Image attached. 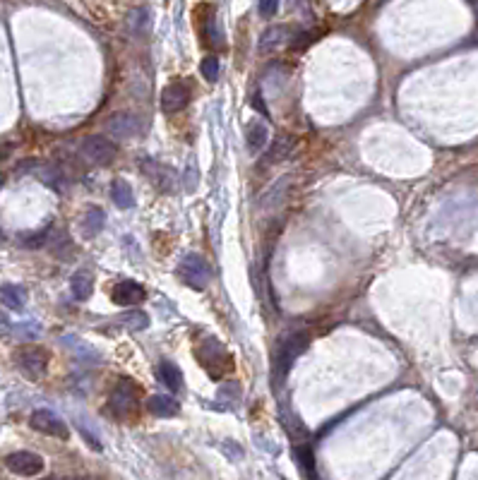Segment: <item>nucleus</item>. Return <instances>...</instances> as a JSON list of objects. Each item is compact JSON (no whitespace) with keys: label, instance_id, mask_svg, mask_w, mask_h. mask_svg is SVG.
<instances>
[{"label":"nucleus","instance_id":"obj_1","mask_svg":"<svg viewBox=\"0 0 478 480\" xmlns=\"http://www.w3.org/2000/svg\"><path fill=\"white\" fill-rule=\"evenodd\" d=\"M307 348V334L303 332H293L286 334L277 341L272 353V372H274V382H284V377L289 374V367L293 365L300 353Z\"/></svg>","mask_w":478,"mask_h":480},{"label":"nucleus","instance_id":"obj_2","mask_svg":"<svg viewBox=\"0 0 478 480\" xmlns=\"http://www.w3.org/2000/svg\"><path fill=\"white\" fill-rule=\"evenodd\" d=\"M198 360L214 379L224 377L226 372L233 370V356L228 353L224 344H219L214 337H205L198 346Z\"/></svg>","mask_w":478,"mask_h":480},{"label":"nucleus","instance_id":"obj_3","mask_svg":"<svg viewBox=\"0 0 478 480\" xmlns=\"http://www.w3.org/2000/svg\"><path fill=\"white\" fill-rule=\"evenodd\" d=\"M12 360H15L17 370L24 374V377L29 379H39L41 374L46 372V367H49V351L41 346H19L15 353H12Z\"/></svg>","mask_w":478,"mask_h":480},{"label":"nucleus","instance_id":"obj_4","mask_svg":"<svg viewBox=\"0 0 478 480\" xmlns=\"http://www.w3.org/2000/svg\"><path fill=\"white\" fill-rule=\"evenodd\" d=\"M108 406H111V413L121 420L133 416L137 409V384L133 379L128 377L118 379V384L113 387V392H111L108 397Z\"/></svg>","mask_w":478,"mask_h":480},{"label":"nucleus","instance_id":"obj_5","mask_svg":"<svg viewBox=\"0 0 478 480\" xmlns=\"http://www.w3.org/2000/svg\"><path fill=\"white\" fill-rule=\"evenodd\" d=\"M178 276L185 281L190 288L202 291V288H207V284L212 281V267H209L207 262L200 257V255L190 252V255H185V257L180 260Z\"/></svg>","mask_w":478,"mask_h":480},{"label":"nucleus","instance_id":"obj_6","mask_svg":"<svg viewBox=\"0 0 478 480\" xmlns=\"http://www.w3.org/2000/svg\"><path fill=\"white\" fill-rule=\"evenodd\" d=\"M82 156L87 159L89 163H94V166H111V163L116 161L118 156V147L113 142L108 140V137H101V135H89L84 137L82 142Z\"/></svg>","mask_w":478,"mask_h":480},{"label":"nucleus","instance_id":"obj_7","mask_svg":"<svg viewBox=\"0 0 478 480\" xmlns=\"http://www.w3.org/2000/svg\"><path fill=\"white\" fill-rule=\"evenodd\" d=\"M5 466H8V471H12L15 476L31 478V476H39V473L46 469V461L34 451H15L5 459Z\"/></svg>","mask_w":478,"mask_h":480},{"label":"nucleus","instance_id":"obj_8","mask_svg":"<svg viewBox=\"0 0 478 480\" xmlns=\"http://www.w3.org/2000/svg\"><path fill=\"white\" fill-rule=\"evenodd\" d=\"M190 98H193V87H190V82L176 80L161 91V108L166 111V113H178V111L188 106Z\"/></svg>","mask_w":478,"mask_h":480},{"label":"nucleus","instance_id":"obj_9","mask_svg":"<svg viewBox=\"0 0 478 480\" xmlns=\"http://www.w3.org/2000/svg\"><path fill=\"white\" fill-rule=\"evenodd\" d=\"M29 425L34 427L36 432H44V435H51V437L68 439V435H70L68 425H65L54 411H46V409H39V411L31 413Z\"/></svg>","mask_w":478,"mask_h":480},{"label":"nucleus","instance_id":"obj_10","mask_svg":"<svg viewBox=\"0 0 478 480\" xmlns=\"http://www.w3.org/2000/svg\"><path fill=\"white\" fill-rule=\"evenodd\" d=\"M106 133L118 137V140H133V137L142 133V123H140V118L133 113H116L108 118Z\"/></svg>","mask_w":478,"mask_h":480},{"label":"nucleus","instance_id":"obj_11","mask_svg":"<svg viewBox=\"0 0 478 480\" xmlns=\"http://www.w3.org/2000/svg\"><path fill=\"white\" fill-rule=\"evenodd\" d=\"M142 173L147 175L149 180L154 183L156 190H161V193H171L173 188V180H176V173L168 166H163V163L154 161V159H142Z\"/></svg>","mask_w":478,"mask_h":480},{"label":"nucleus","instance_id":"obj_12","mask_svg":"<svg viewBox=\"0 0 478 480\" xmlns=\"http://www.w3.org/2000/svg\"><path fill=\"white\" fill-rule=\"evenodd\" d=\"M113 302L116 305H123V307H128V305H137V302H142L147 298V291H145V286L142 284H137V281H121L116 288H113Z\"/></svg>","mask_w":478,"mask_h":480},{"label":"nucleus","instance_id":"obj_13","mask_svg":"<svg viewBox=\"0 0 478 480\" xmlns=\"http://www.w3.org/2000/svg\"><path fill=\"white\" fill-rule=\"evenodd\" d=\"M70 291H73V298L75 300H89L91 293H94V276L87 269H80V272H75V276L70 279Z\"/></svg>","mask_w":478,"mask_h":480},{"label":"nucleus","instance_id":"obj_14","mask_svg":"<svg viewBox=\"0 0 478 480\" xmlns=\"http://www.w3.org/2000/svg\"><path fill=\"white\" fill-rule=\"evenodd\" d=\"M286 41H291L289 27H270L260 36V53H272V51H277Z\"/></svg>","mask_w":478,"mask_h":480},{"label":"nucleus","instance_id":"obj_15","mask_svg":"<svg viewBox=\"0 0 478 480\" xmlns=\"http://www.w3.org/2000/svg\"><path fill=\"white\" fill-rule=\"evenodd\" d=\"M293 149H296V137L293 135H279L274 137L272 147H270V154H267V161L270 163H279L284 159H289L293 154Z\"/></svg>","mask_w":478,"mask_h":480},{"label":"nucleus","instance_id":"obj_16","mask_svg":"<svg viewBox=\"0 0 478 480\" xmlns=\"http://www.w3.org/2000/svg\"><path fill=\"white\" fill-rule=\"evenodd\" d=\"M111 200L118 209H133L135 207V195L133 188L126 178H116L111 183Z\"/></svg>","mask_w":478,"mask_h":480},{"label":"nucleus","instance_id":"obj_17","mask_svg":"<svg viewBox=\"0 0 478 480\" xmlns=\"http://www.w3.org/2000/svg\"><path fill=\"white\" fill-rule=\"evenodd\" d=\"M103 223H106V214H103V209L99 207H89L87 214L82 216L80 221V228H82V235L84 238H94V235L101 233Z\"/></svg>","mask_w":478,"mask_h":480},{"label":"nucleus","instance_id":"obj_18","mask_svg":"<svg viewBox=\"0 0 478 480\" xmlns=\"http://www.w3.org/2000/svg\"><path fill=\"white\" fill-rule=\"evenodd\" d=\"M147 409L156 418H173V416H178L180 406H178V401L171 397H152L147 401Z\"/></svg>","mask_w":478,"mask_h":480},{"label":"nucleus","instance_id":"obj_19","mask_svg":"<svg viewBox=\"0 0 478 480\" xmlns=\"http://www.w3.org/2000/svg\"><path fill=\"white\" fill-rule=\"evenodd\" d=\"M0 300H3V305L10 307V310H22L24 302H27V291H24V286L5 284L0 288Z\"/></svg>","mask_w":478,"mask_h":480},{"label":"nucleus","instance_id":"obj_20","mask_svg":"<svg viewBox=\"0 0 478 480\" xmlns=\"http://www.w3.org/2000/svg\"><path fill=\"white\" fill-rule=\"evenodd\" d=\"M159 377H161V382L168 387L171 392H183V372H180V367L176 365V363H168V360H161V365H159Z\"/></svg>","mask_w":478,"mask_h":480},{"label":"nucleus","instance_id":"obj_21","mask_svg":"<svg viewBox=\"0 0 478 480\" xmlns=\"http://www.w3.org/2000/svg\"><path fill=\"white\" fill-rule=\"evenodd\" d=\"M126 22H128V29H130V34H133V36L147 34V29H149V10L147 8H135L128 15Z\"/></svg>","mask_w":478,"mask_h":480},{"label":"nucleus","instance_id":"obj_22","mask_svg":"<svg viewBox=\"0 0 478 480\" xmlns=\"http://www.w3.org/2000/svg\"><path fill=\"white\" fill-rule=\"evenodd\" d=\"M293 454H296L298 466L303 469L305 476H315V456H312L310 444H296L293 446Z\"/></svg>","mask_w":478,"mask_h":480},{"label":"nucleus","instance_id":"obj_23","mask_svg":"<svg viewBox=\"0 0 478 480\" xmlns=\"http://www.w3.org/2000/svg\"><path fill=\"white\" fill-rule=\"evenodd\" d=\"M267 137H270V130H267V125L253 123L250 128H248V147H250V151H260L262 147H265Z\"/></svg>","mask_w":478,"mask_h":480},{"label":"nucleus","instance_id":"obj_24","mask_svg":"<svg viewBox=\"0 0 478 480\" xmlns=\"http://www.w3.org/2000/svg\"><path fill=\"white\" fill-rule=\"evenodd\" d=\"M39 178H41L46 185L61 190V193H63V190H68V180H65L63 170H58V168H51V166L41 168V170H39Z\"/></svg>","mask_w":478,"mask_h":480},{"label":"nucleus","instance_id":"obj_25","mask_svg":"<svg viewBox=\"0 0 478 480\" xmlns=\"http://www.w3.org/2000/svg\"><path fill=\"white\" fill-rule=\"evenodd\" d=\"M121 325L126 327V330H130V332H142V330H147V327H149V317L142 310H133V312L123 315Z\"/></svg>","mask_w":478,"mask_h":480},{"label":"nucleus","instance_id":"obj_26","mask_svg":"<svg viewBox=\"0 0 478 480\" xmlns=\"http://www.w3.org/2000/svg\"><path fill=\"white\" fill-rule=\"evenodd\" d=\"M46 245L54 250V255H63V250H70V238L65 231H58V233H49V240H46Z\"/></svg>","mask_w":478,"mask_h":480},{"label":"nucleus","instance_id":"obj_27","mask_svg":"<svg viewBox=\"0 0 478 480\" xmlns=\"http://www.w3.org/2000/svg\"><path fill=\"white\" fill-rule=\"evenodd\" d=\"M200 70H202V75H205L207 82H214L219 77V61L214 56H209V58H205V61H202Z\"/></svg>","mask_w":478,"mask_h":480},{"label":"nucleus","instance_id":"obj_28","mask_svg":"<svg viewBox=\"0 0 478 480\" xmlns=\"http://www.w3.org/2000/svg\"><path fill=\"white\" fill-rule=\"evenodd\" d=\"M75 420H77V427H80V430H82V435H84V439H87V442H89L91 449H101V439L91 435V430H89V425H91V423H87V420L80 418V416H77Z\"/></svg>","mask_w":478,"mask_h":480},{"label":"nucleus","instance_id":"obj_29","mask_svg":"<svg viewBox=\"0 0 478 480\" xmlns=\"http://www.w3.org/2000/svg\"><path fill=\"white\" fill-rule=\"evenodd\" d=\"M46 240H49V228H46V231L31 233L29 238H24V240H22V245H24V247H41V245H46Z\"/></svg>","mask_w":478,"mask_h":480},{"label":"nucleus","instance_id":"obj_30","mask_svg":"<svg viewBox=\"0 0 478 480\" xmlns=\"http://www.w3.org/2000/svg\"><path fill=\"white\" fill-rule=\"evenodd\" d=\"M260 15L265 19H272L279 12V0H260Z\"/></svg>","mask_w":478,"mask_h":480},{"label":"nucleus","instance_id":"obj_31","mask_svg":"<svg viewBox=\"0 0 478 480\" xmlns=\"http://www.w3.org/2000/svg\"><path fill=\"white\" fill-rule=\"evenodd\" d=\"M224 451H226V456H231V459H233V456H235V459H243V449H240V446L235 444V442H233V449H231V446H228V442H224Z\"/></svg>","mask_w":478,"mask_h":480},{"label":"nucleus","instance_id":"obj_32","mask_svg":"<svg viewBox=\"0 0 478 480\" xmlns=\"http://www.w3.org/2000/svg\"><path fill=\"white\" fill-rule=\"evenodd\" d=\"M250 103H253V106H255V108H258V111H260V113H262V116H267V108H265V103H262V96H260V94H255V96L250 98Z\"/></svg>","mask_w":478,"mask_h":480},{"label":"nucleus","instance_id":"obj_33","mask_svg":"<svg viewBox=\"0 0 478 480\" xmlns=\"http://www.w3.org/2000/svg\"><path fill=\"white\" fill-rule=\"evenodd\" d=\"M8 332H10V322H8V317H5L3 312H0V337H5Z\"/></svg>","mask_w":478,"mask_h":480},{"label":"nucleus","instance_id":"obj_34","mask_svg":"<svg viewBox=\"0 0 478 480\" xmlns=\"http://www.w3.org/2000/svg\"><path fill=\"white\" fill-rule=\"evenodd\" d=\"M3 183H5V175H0V185H3Z\"/></svg>","mask_w":478,"mask_h":480},{"label":"nucleus","instance_id":"obj_35","mask_svg":"<svg viewBox=\"0 0 478 480\" xmlns=\"http://www.w3.org/2000/svg\"><path fill=\"white\" fill-rule=\"evenodd\" d=\"M3 159H5V154H3V151H0V161H3Z\"/></svg>","mask_w":478,"mask_h":480},{"label":"nucleus","instance_id":"obj_36","mask_svg":"<svg viewBox=\"0 0 478 480\" xmlns=\"http://www.w3.org/2000/svg\"><path fill=\"white\" fill-rule=\"evenodd\" d=\"M3 240H5V238H3V233H0V242H3Z\"/></svg>","mask_w":478,"mask_h":480}]
</instances>
